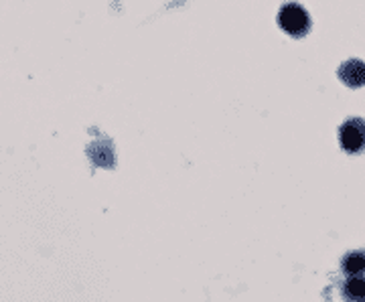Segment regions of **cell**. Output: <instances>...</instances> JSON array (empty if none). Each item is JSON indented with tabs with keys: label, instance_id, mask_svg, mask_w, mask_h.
<instances>
[{
	"label": "cell",
	"instance_id": "obj_4",
	"mask_svg": "<svg viewBox=\"0 0 365 302\" xmlns=\"http://www.w3.org/2000/svg\"><path fill=\"white\" fill-rule=\"evenodd\" d=\"M341 272L345 276H365V250L349 251L341 260Z\"/></svg>",
	"mask_w": 365,
	"mask_h": 302
},
{
	"label": "cell",
	"instance_id": "obj_5",
	"mask_svg": "<svg viewBox=\"0 0 365 302\" xmlns=\"http://www.w3.org/2000/svg\"><path fill=\"white\" fill-rule=\"evenodd\" d=\"M341 294H343L345 302H365V278H347L341 288Z\"/></svg>",
	"mask_w": 365,
	"mask_h": 302
},
{
	"label": "cell",
	"instance_id": "obj_2",
	"mask_svg": "<svg viewBox=\"0 0 365 302\" xmlns=\"http://www.w3.org/2000/svg\"><path fill=\"white\" fill-rule=\"evenodd\" d=\"M339 145L349 155H361L365 150V120L349 118L339 128Z\"/></svg>",
	"mask_w": 365,
	"mask_h": 302
},
{
	"label": "cell",
	"instance_id": "obj_1",
	"mask_svg": "<svg viewBox=\"0 0 365 302\" xmlns=\"http://www.w3.org/2000/svg\"><path fill=\"white\" fill-rule=\"evenodd\" d=\"M278 25L290 37L300 39L311 31V16L297 2H287L278 13Z\"/></svg>",
	"mask_w": 365,
	"mask_h": 302
},
{
	"label": "cell",
	"instance_id": "obj_3",
	"mask_svg": "<svg viewBox=\"0 0 365 302\" xmlns=\"http://www.w3.org/2000/svg\"><path fill=\"white\" fill-rule=\"evenodd\" d=\"M339 79L347 88H364L365 85V63L361 59H349L339 67Z\"/></svg>",
	"mask_w": 365,
	"mask_h": 302
}]
</instances>
